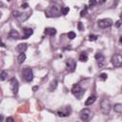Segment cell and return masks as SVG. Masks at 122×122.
I'll return each instance as SVG.
<instances>
[{"mask_svg":"<svg viewBox=\"0 0 122 122\" xmlns=\"http://www.w3.org/2000/svg\"><path fill=\"white\" fill-rule=\"evenodd\" d=\"M111 109H112L111 102L108 99H102V101L100 102V110H101V112L103 114H106L107 115V114L110 113Z\"/></svg>","mask_w":122,"mask_h":122,"instance_id":"obj_1","label":"cell"},{"mask_svg":"<svg viewBox=\"0 0 122 122\" xmlns=\"http://www.w3.org/2000/svg\"><path fill=\"white\" fill-rule=\"evenodd\" d=\"M71 93H72L76 98L80 99V98L84 95L85 91L81 88L80 84H74V85L72 86V88H71Z\"/></svg>","mask_w":122,"mask_h":122,"instance_id":"obj_2","label":"cell"},{"mask_svg":"<svg viewBox=\"0 0 122 122\" xmlns=\"http://www.w3.org/2000/svg\"><path fill=\"white\" fill-rule=\"evenodd\" d=\"M22 76H23V78L25 79V81H27V82L32 81V79H33V73H32L31 69H30V68H25V69L22 71Z\"/></svg>","mask_w":122,"mask_h":122,"instance_id":"obj_3","label":"cell"},{"mask_svg":"<svg viewBox=\"0 0 122 122\" xmlns=\"http://www.w3.org/2000/svg\"><path fill=\"white\" fill-rule=\"evenodd\" d=\"M60 10L56 7V6H51V7H50L47 10H46V15L48 16V17H52V16H58V14L60 13Z\"/></svg>","mask_w":122,"mask_h":122,"instance_id":"obj_4","label":"cell"},{"mask_svg":"<svg viewBox=\"0 0 122 122\" xmlns=\"http://www.w3.org/2000/svg\"><path fill=\"white\" fill-rule=\"evenodd\" d=\"M71 112V107L69 106H66V107H63L61 109H59L57 112H56V114L59 116V117H66V116H69Z\"/></svg>","mask_w":122,"mask_h":122,"instance_id":"obj_5","label":"cell"},{"mask_svg":"<svg viewBox=\"0 0 122 122\" xmlns=\"http://www.w3.org/2000/svg\"><path fill=\"white\" fill-rule=\"evenodd\" d=\"M111 62H112V66L115 67V68L121 67L122 66V57H121V55H119V54H113L112 56Z\"/></svg>","mask_w":122,"mask_h":122,"instance_id":"obj_6","label":"cell"},{"mask_svg":"<svg viewBox=\"0 0 122 122\" xmlns=\"http://www.w3.org/2000/svg\"><path fill=\"white\" fill-rule=\"evenodd\" d=\"M97 24H98L99 28L105 29V28H109V27H111L112 25V20L110 19V18H103V19L98 20Z\"/></svg>","mask_w":122,"mask_h":122,"instance_id":"obj_7","label":"cell"},{"mask_svg":"<svg viewBox=\"0 0 122 122\" xmlns=\"http://www.w3.org/2000/svg\"><path fill=\"white\" fill-rule=\"evenodd\" d=\"M66 68H67V71L69 72H72L74 71L75 68H76V62L71 59V58H69L66 60Z\"/></svg>","mask_w":122,"mask_h":122,"instance_id":"obj_8","label":"cell"},{"mask_svg":"<svg viewBox=\"0 0 122 122\" xmlns=\"http://www.w3.org/2000/svg\"><path fill=\"white\" fill-rule=\"evenodd\" d=\"M79 116H80V118H81L83 121H87V120H89L90 117L92 116V112H91L90 109H87V108H86V109H83V110L80 112Z\"/></svg>","mask_w":122,"mask_h":122,"instance_id":"obj_9","label":"cell"},{"mask_svg":"<svg viewBox=\"0 0 122 122\" xmlns=\"http://www.w3.org/2000/svg\"><path fill=\"white\" fill-rule=\"evenodd\" d=\"M10 88H11V91H12L13 94H17L18 89H19V84H18L17 79L16 78H11L10 80Z\"/></svg>","mask_w":122,"mask_h":122,"instance_id":"obj_10","label":"cell"},{"mask_svg":"<svg viewBox=\"0 0 122 122\" xmlns=\"http://www.w3.org/2000/svg\"><path fill=\"white\" fill-rule=\"evenodd\" d=\"M95 60L97 61V64L99 67H102L103 64H104V61H105V56L102 54V53H96L95 54Z\"/></svg>","mask_w":122,"mask_h":122,"instance_id":"obj_11","label":"cell"},{"mask_svg":"<svg viewBox=\"0 0 122 122\" xmlns=\"http://www.w3.org/2000/svg\"><path fill=\"white\" fill-rule=\"evenodd\" d=\"M23 32H24V35L22 36L21 39H27V38H29L33 33V30L30 28H24L23 29Z\"/></svg>","mask_w":122,"mask_h":122,"instance_id":"obj_12","label":"cell"},{"mask_svg":"<svg viewBox=\"0 0 122 122\" xmlns=\"http://www.w3.org/2000/svg\"><path fill=\"white\" fill-rule=\"evenodd\" d=\"M9 37H10V39H19L20 34H19V32H18L17 30H11L9 32Z\"/></svg>","mask_w":122,"mask_h":122,"instance_id":"obj_13","label":"cell"},{"mask_svg":"<svg viewBox=\"0 0 122 122\" xmlns=\"http://www.w3.org/2000/svg\"><path fill=\"white\" fill-rule=\"evenodd\" d=\"M27 48H28V45L27 44H25V43H21V44H19V45H17V47H16V51H18V52H25L26 51V50H27Z\"/></svg>","mask_w":122,"mask_h":122,"instance_id":"obj_14","label":"cell"},{"mask_svg":"<svg viewBox=\"0 0 122 122\" xmlns=\"http://www.w3.org/2000/svg\"><path fill=\"white\" fill-rule=\"evenodd\" d=\"M56 33V30L54 28H46L45 29V34L50 35V36H53Z\"/></svg>","mask_w":122,"mask_h":122,"instance_id":"obj_15","label":"cell"},{"mask_svg":"<svg viewBox=\"0 0 122 122\" xmlns=\"http://www.w3.org/2000/svg\"><path fill=\"white\" fill-rule=\"evenodd\" d=\"M95 99H96V97H95L94 95H91V96H89L88 99L85 101V105H86V106H90V105L93 104V103L95 102Z\"/></svg>","mask_w":122,"mask_h":122,"instance_id":"obj_16","label":"cell"},{"mask_svg":"<svg viewBox=\"0 0 122 122\" xmlns=\"http://www.w3.org/2000/svg\"><path fill=\"white\" fill-rule=\"evenodd\" d=\"M113 111L117 113H122V104L121 103H116L113 106Z\"/></svg>","mask_w":122,"mask_h":122,"instance_id":"obj_17","label":"cell"},{"mask_svg":"<svg viewBox=\"0 0 122 122\" xmlns=\"http://www.w3.org/2000/svg\"><path fill=\"white\" fill-rule=\"evenodd\" d=\"M57 84H58V82H57V80H52L51 82V84H50V87H49V91L50 92H53L55 89H56V87H57Z\"/></svg>","mask_w":122,"mask_h":122,"instance_id":"obj_18","label":"cell"},{"mask_svg":"<svg viewBox=\"0 0 122 122\" xmlns=\"http://www.w3.org/2000/svg\"><path fill=\"white\" fill-rule=\"evenodd\" d=\"M25 60H26V54H25L24 52H21V53L18 55V57H17V61H18L19 64H22Z\"/></svg>","mask_w":122,"mask_h":122,"instance_id":"obj_19","label":"cell"},{"mask_svg":"<svg viewBox=\"0 0 122 122\" xmlns=\"http://www.w3.org/2000/svg\"><path fill=\"white\" fill-rule=\"evenodd\" d=\"M79 60L82 62H87L88 61V54L86 52H81L79 55Z\"/></svg>","mask_w":122,"mask_h":122,"instance_id":"obj_20","label":"cell"},{"mask_svg":"<svg viewBox=\"0 0 122 122\" xmlns=\"http://www.w3.org/2000/svg\"><path fill=\"white\" fill-rule=\"evenodd\" d=\"M7 76H8V71H2L1 75H0V79H1L2 81H4V80L7 78Z\"/></svg>","mask_w":122,"mask_h":122,"instance_id":"obj_21","label":"cell"},{"mask_svg":"<svg viewBox=\"0 0 122 122\" xmlns=\"http://www.w3.org/2000/svg\"><path fill=\"white\" fill-rule=\"evenodd\" d=\"M69 10H70V9H69L68 7H64V8L61 9V13H62L63 15H66V14L69 12Z\"/></svg>","mask_w":122,"mask_h":122,"instance_id":"obj_22","label":"cell"},{"mask_svg":"<svg viewBox=\"0 0 122 122\" xmlns=\"http://www.w3.org/2000/svg\"><path fill=\"white\" fill-rule=\"evenodd\" d=\"M107 77H108L107 73H104V72H102V73L99 75V79H100V80H102V81H105V80L107 79Z\"/></svg>","mask_w":122,"mask_h":122,"instance_id":"obj_23","label":"cell"},{"mask_svg":"<svg viewBox=\"0 0 122 122\" xmlns=\"http://www.w3.org/2000/svg\"><path fill=\"white\" fill-rule=\"evenodd\" d=\"M68 37H69L71 40H72L73 38H75V32H73V31H70V32L68 33Z\"/></svg>","mask_w":122,"mask_h":122,"instance_id":"obj_24","label":"cell"},{"mask_svg":"<svg viewBox=\"0 0 122 122\" xmlns=\"http://www.w3.org/2000/svg\"><path fill=\"white\" fill-rule=\"evenodd\" d=\"M97 38H98L97 35H94V34H91V35H89V40H90V41H95Z\"/></svg>","mask_w":122,"mask_h":122,"instance_id":"obj_25","label":"cell"},{"mask_svg":"<svg viewBox=\"0 0 122 122\" xmlns=\"http://www.w3.org/2000/svg\"><path fill=\"white\" fill-rule=\"evenodd\" d=\"M87 12H88V9H87V7H85L84 10L80 12V15H81V16H85V15L87 14Z\"/></svg>","mask_w":122,"mask_h":122,"instance_id":"obj_26","label":"cell"},{"mask_svg":"<svg viewBox=\"0 0 122 122\" xmlns=\"http://www.w3.org/2000/svg\"><path fill=\"white\" fill-rule=\"evenodd\" d=\"M96 5V0H90V2H89V6L92 8V7H93V6H95Z\"/></svg>","mask_w":122,"mask_h":122,"instance_id":"obj_27","label":"cell"},{"mask_svg":"<svg viewBox=\"0 0 122 122\" xmlns=\"http://www.w3.org/2000/svg\"><path fill=\"white\" fill-rule=\"evenodd\" d=\"M78 30H84V27H83V25H82V22H78Z\"/></svg>","mask_w":122,"mask_h":122,"instance_id":"obj_28","label":"cell"},{"mask_svg":"<svg viewBox=\"0 0 122 122\" xmlns=\"http://www.w3.org/2000/svg\"><path fill=\"white\" fill-rule=\"evenodd\" d=\"M120 26H121V21H119V20L116 21V22H115V27H116V28H119Z\"/></svg>","mask_w":122,"mask_h":122,"instance_id":"obj_29","label":"cell"},{"mask_svg":"<svg viewBox=\"0 0 122 122\" xmlns=\"http://www.w3.org/2000/svg\"><path fill=\"white\" fill-rule=\"evenodd\" d=\"M23 9H26V8H28L29 7V5L27 4V3H24V4H22V6H21Z\"/></svg>","mask_w":122,"mask_h":122,"instance_id":"obj_30","label":"cell"},{"mask_svg":"<svg viewBox=\"0 0 122 122\" xmlns=\"http://www.w3.org/2000/svg\"><path fill=\"white\" fill-rule=\"evenodd\" d=\"M6 120H7V121H11V122H12V121H13V118H11V117H8Z\"/></svg>","mask_w":122,"mask_h":122,"instance_id":"obj_31","label":"cell"},{"mask_svg":"<svg viewBox=\"0 0 122 122\" xmlns=\"http://www.w3.org/2000/svg\"><path fill=\"white\" fill-rule=\"evenodd\" d=\"M107 0H99V3H101V4H103V3H105Z\"/></svg>","mask_w":122,"mask_h":122,"instance_id":"obj_32","label":"cell"},{"mask_svg":"<svg viewBox=\"0 0 122 122\" xmlns=\"http://www.w3.org/2000/svg\"><path fill=\"white\" fill-rule=\"evenodd\" d=\"M119 42L122 44V35H121V36H120V38H119Z\"/></svg>","mask_w":122,"mask_h":122,"instance_id":"obj_33","label":"cell"},{"mask_svg":"<svg viewBox=\"0 0 122 122\" xmlns=\"http://www.w3.org/2000/svg\"><path fill=\"white\" fill-rule=\"evenodd\" d=\"M37 89H38V87H34V88H33V91H35V90H37Z\"/></svg>","mask_w":122,"mask_h":122,"instance_id":"obj_34","label":"cell"},{"mask_svg":"<svg viewBox=\"0 0 122 122\" xmlns=\"http://www.w3.org/2000/svg\"><path fill=\"white\" fill-rule=\"evenodd\" d=\"M120 19H121V20H122V12H121V13H120Z\"/></svg>","mask_w":122,"mask_h":122,"instance_id":"obj_35","label":"cell"},{"mask_svg":"<svg viewBox=\"0 0 122 122\" xmlns=\"http://www.w3.org/2000/svg\"><path fill=\"white\" fill-rule=\"evenodd\" d=\"M121 57H122V54H121Z\"/></svg>","mask_w":122,"mask_h":122,"instance_id":"obj_36","label":"cell"},{"mask_svg":"<svg viewBox=\"0 0 122 122\" xmlns=\"http://www.w3.org/2000/svg\"><path fill=\"white\" fill-rule=\"evenodd\" d=\"M121 91H122V89H121Z\"/></svg>","mask_w":122,"mask_h":122,"instance_id":"obj_37","label":"cell"}]
</instances>
